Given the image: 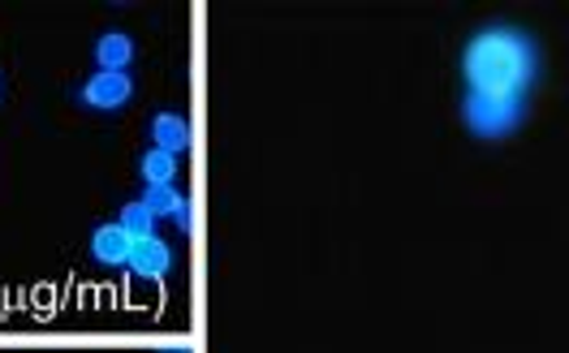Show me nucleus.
Wrapping results in <instances>:
<instances>
[{
    "mask_svg": "<svg viewBox=\"0 0 569 353\" xmlns=\"http://www.w3.org/2000/svg\"><path fill=\"white\" fill-rule=\"evenodd\" d=\"M466 91L483 95H527L539 78V48L518 27H488L462 52Z\"/></svg>",
    "mask_w": 569,
    "mask_h": 353,
    "instance_id": "obj_1",
    "label": "nucleus"
},
{
    "mask_svg": "<svg viewBox=\"0 0 569 353\" xmlns=\"http://www.w3.org/2000/svg\"><path fill=\"white\" fill-rule=\"evenodd\" d=\"M130 272L142 276V281H160L173 272V250L160 238H147V242H134V254H130Z\"/></svg>",
    "mask_w": 569,
    "mask_h": 353,
    "instance_id": "obj_4",
    "label": "nucleus"
},
{
    "mask_svg": "<svg viewBox=\"0 0 569 353\" xmlns=\"http://www.w3.org/2000/svg\"><path fill=\"white\" fill-rule=\"evenodd\" d=\"M134 61V39L121 31H108L96 39V65L108 73H126V65Z\"/></svg>",
    "mask_w": 569,
    "mask_h": 353,
    "instance_id": "obj_7",
    "label": "nucleus"
},
{
    "mask_svg": "<svg viewBox=\"0 0 569 353\" xmlns=\"http://www.w3.org/2000/svg\"><path fill=\"white\" fill-rule=\"evenodd\" d=\"M91 254H96V263H104V268H130L134 242L121 233V224H104V229H96V238H91Z\"/></svg>",
    "mask_w": 569,
    "mask_h": 353,
    "instance_id": "obj_5",
    "label": "nucleus"
},
{
    "mask_svg": "<svg viewBox=\"0 0 569 353\" xmlns=\"http://www.w3.org/2000/svg\"><path fill=\"white\" fill-rule=\"evenodd\" d=\"M151 142H156V151H169V155H178L190 147V125H186V117L181 112H160L156 121H151Z\"/></svg>",
    "mask_w": 569,
    "mask_h": 353,
    "instance_id": "obj_6",
    "label": "nucleus"
},
{
    "mask_svg": "<svg viewBox=\"0 0 569 353\" xmlns=\"http://www.w3.org/2000/svg\"><path fill=\"white\" fill-rule=\"evenodd\" d=\"M117 224H121V233H126L130 242H147V238H156V215L147 212L142 203H126L121 215H117Z\"/></svg>",
    "mask_w": 569,
    "mask_h": 353,
    "instance_id": "obj_9",
    "label": "nucleus"
},
{
    "mask_svg": "<svg viewBox=\"0 0 569 353\" xmlns=\"http://www.w3.org/2000/svg\"><path fill=\"white\" fill-rule=\"evenodd\" d=\"M139 173L147 185H173V176H178V155L151 147V151L139 160Z\"/></svg>",
    "mask_w": 569,
    "mask_h": 353,
    "instance_id": "obj_8",
    "label": "nucleus"
},
{
    "mask_svg": "<svg viewBox=\"0 0 569 353\" xmlns=\"http://www.w3.org/2000/svg\"><path fill=\"white\" fill-rule=\"evenodd\" d=\"M139 203L160 220V215H178V208L186 203V199H181L173 185H147V194H142Z\"/></svg>",
    "mask_w": 569,
    "mask_h": 353,
    "instance_id": "obj_10",
    "label": "nucleus"
},
{
    "mask_svg": "<svg viewBox=\"0 0 569 353\" xmlns=\"http://www.w3.org/2000/svg\"><path fill=\"white\" fill-rule=\"evenodd\" d=\"M130 95H134L130 73H108V70H100L96 78H87L82 91H78V100L87 108H96V112H117V108L130 104Z\"/></svg>",
    "mask_w": 569,
    "mask_h": 353,
    "instance_id": "obj_3",
    "label": "nucleus"
},
{
    "mask_svg": "<svg viewBox=\"0 0 569 353\" xmlns=\"http://www.w3.org/2000/svg\"><path fill=\"white\" fill-rule=\"evenodd\" d=\"M527 117V95H483L466 91L462 121L475 139H509Z\"/></svg>",
    "mask_w": 569,
    "mask_h": 353,
    "instance_id": "obj_2",
    "label": "nucleus"
},
{
    "mask_svg": "<svg viewBox=\"0 0 569 353\" xmlns=\"http://www.w3.org/2000/svg\"><path fill=\"white\" fill-rule=\"evenodd\" d=\"M173 220H178V229H181V233H190V203H181L178 215H173Z\"/></svg>",
    "mask_w": 569,
    "mask_h": 353,
    "instance_id": "obj_11",
    "label": "nucleus"
}]
</instances>
